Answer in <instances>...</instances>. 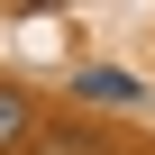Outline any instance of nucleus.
Returning a JSON list of instances; mask_svg holds the SVG:
<instances>
[{"label": "nucleus", "instance_id": "nucleus-1", "mask_svg": "<svg viewBox=\"0 0 155 155\" xmlns=\"http://www.w3.org/2000/svg\"><path fill=\"white\" fill-rule=\"evenodd\" d=\"M37 155H110V146H101L91 128H64V119H55V128H37Z\"/></svg>", "mask_w": 155, "mask_h": 155}, {"label": "nucleus", "instance_id": "nucleus-2", "mask_svg": "<svg viewBox=\"0 0 155 155\" xmlns=\"http://www.w3.org/2000/svg\"><path fill=\"white\" fill-rule=\"evenodd\" d=\"M18 137H37V119H28V91H9V82H0V146H18Z\"/></svg>", "mask_w": 155, "mask_h": 155}, {"label": "nucleus", "instance_id": "nucleus-3", "mask_svg": "<svg viewBox=\"0 0 155 155\" xmlns=\"http://www.w3.org/2000/svg\"><path fill=\"white\" fill-rule=\"evenodd\" d=\"M73 91H82V101H137V82H128V73H110V64H91Z\"/></svg>", "mask_w": 155, "mask_h": 155}]
</instances>
